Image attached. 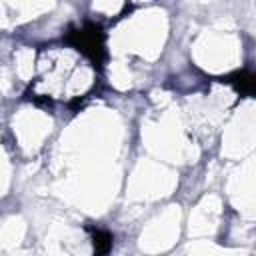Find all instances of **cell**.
<instances>
[{
  "instance_id": "1",
  "label": "cell",
  "mask_w": 256,
  "mask_h": 256,
  "mask_svg": "<svg viewBox=\"0 0 256 256\" xmlns=\"http://www.w3.org/2000/svg\"><path fill=\"white\" fill-rule=\"evenodd\" d=\"M70 40H74V44L82 52H86L94 62H100V56H102V32H100V28L96 24H88L82 30L74 32V38H70Z\"/></svg>"
},
{
  "instance_id": "2",
  "label": "cell",
  "mask_w": 256,
  "mask_h": 256,
  "mask_svg": "<svg viewBox=\"0 0 256 256\" xmlns=\"http://www.w3.org/2000/svg\"><path fill=\"white\" fill-rule=\"evenodd\" d=\"M232 78L236 80H230L236 84V88L242 92V94H250L254 90V76L252 74H246V72H240V74H234Z\"/></svg>"
},
{
  "instance_id": "3",
  "label": "cell",
  "mask_w": 256,
  "mask_h": 256,
  "mask_svg": "<svg viewBox=\"0 0 256 256\" xmlns=\"http://www.w3.org/2000/svg\"><path fill=\"white\" fill-rule=\"evenodd\" d=\"M94 242H96V246H98V256H102V254H106L108 250H110V246H112V236L108 234V232H102V230H98L96 232V236H94Z\"/></svg>"
}]
</instances>
